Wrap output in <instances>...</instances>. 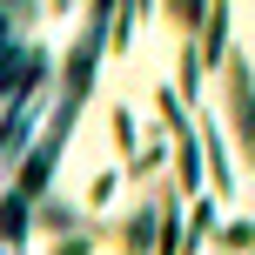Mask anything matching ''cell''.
Returning <instances> with one entry per match:
<instances>
[{
	"label": "cell",
	"instance_id": "12",
	"mask_svg": "<svg viewBox=\"0 0 255 255\" xmlns=\"http://www.w3.org/2000/svg\"><path fill=\"white\" fill-rule=\"evenodd\" d=\"M141 7H148V0H141Z\"/></svg>",
	"mask_w": 255,
	"mask_h": 255
},
{
	"label": "cell",
	"instance_id": "9",
	"mask_svg": "<svg viewBox=\"0 0 255 255\" xmlns=\"http://www.w3.org/2000/svg\"><path fill=\"white\" fill-rule=\"evenodd\" d=\"M222 242H229V249H255V229H249V222H229V235H222Z\"/></svg>",
	"mask_w": 255,
	"mask_h": 255
},
{
	"label": "cell",
	"instance_id": "8",
	"mask_svg": "<svg viewBox=\"0 0 255 255\" xmlns=\"http://www.w3.org/2000/svg\"><path fill=\"white\" fill-rule=\"evenodd\" d=\"M20 27H34V0H7V40H20Z\"/></svg>",
	"mask_w": 255,
	"mask_h": 255
},
{
	"label": "cell",
	"instance_id": "1",
	"mask_svg": "<svg viewBox=\"0 0 255 255\" xmlns=\"http://www.w3.org/2000/svg\"><path fill=\"white\" fill-rule=\"evenodd\" d=\"M222 74H229V121H235V148H242V161H255V74L242 54H229L222 61Z\"/></svg>",
	"mask_w": 255,
	"mask_h": 255
},
{
	"label": "cell",
	"instance_id": "6",
	"mask_svg": "<svg viewBox=\"0 0 255 255\" xmlns=\"http://www.w3.org/2000/svg\"><path fill=\"white\" fill-rule=\"evenodd\" d=\"M208 229H215V208L202 202V208L188 215V235H181V249H202V242H208Z\"/></svg>",
	"mask_w": 255,
	"mask_h": 255
},
{
	"label": "cell",
	"instance_id": "5",
	"mask_svg": "<svg viewBox=\"0 0 255 255\" xmlns=\"http://www.w3.org/2000/svg\"><path fill=\"white\" fill-rule=\"evenodd\" d=\"M27 222H34V215H27V195L13 188V195H7V242H13V249L27 242Z\"/></svg>",
	"mask_w": 255,
	"mask_h": 255
},
{
	"label": "cell",
	"instance_id": "11",
	"mask_svg": "<svg viewBox=\"0 0 255 255\" xmlns=\"http://www.w3.org/2000/svg\"><path fill=\"white\" fill-rule=\"evenodd\" d=\"M94 13H115V0H94Z\"/></svg>",
	"mask_w": 255,
	"mask_h": 255
},
{
	"label": "cell",
	"instance_id": "2",
	"mask_svg": "<svg viewBox=\"0 0 255 255\" xmlns=\"http://www.w3.org/2000/svg\"><path fill=\"white\" fill-rule=\"evenodd\" d=\"M229 20H235V0H208V20H202V67L229 61Z\"/></svg>",
	"mask_w": 255,
	"mask_h": 255
},
{
	"label": "cell",
	"instance_id": "7",
	"mask_svg": "<svg viewBox=\"0 0 255 255\" xmlns=\"http://www.w3.org/2000/svg\"><path fill=\"white\" fill-rule=\"evenodd\" d=\"M208 175H215V188H235V175H229V148H222L215 134H208Z\"/></svg>",
	"mask_w": 255,
	"mask_h": 255
},
{
	"label": "cell",
	"instance_id": "4",
	"mask_svg": "<svg viewBox=\"0 0 255 255\" xmlns=\"http://www.w3.org/2000/svg\"><path fill=\"white\" fill-rule=\"evenodd\" d=\"M161 7H168V20H175L181 34H195V27L208 20V0H161Z\"/></svg>",
	"mask_w": 255,
	"mask_h": 255
},
{
	"label": "cell",
	"instance_id": "3",
	"mask_svg": "<svg viewBox=\"0 0 255 255\" xmlns=\"http://www.w3.org/2000/svg\"><path fill=\"white\" fill-rule=\"evenodd\" d=\"M161 222H168V215H154V208H141V215H128L121 242H128V249H161V235H154Z\"/></svg>",
	"mask_w": 255,
	"mask_h": 255
},
{
	"label": "cell",
	"instance_id": "10",
	"mask_svg": "<svg viewBox=\"0 0 255 255\" xmlns=\"http://www.w3.org/2000/svg\"><path fill=\"white\" fill-rule=\"evenodd\" d=\"M115 141H121V148H134V115H128V108H115Z\"/></svg>",
	"mask_w": 255,
	"mask_h": 255
}]
</instances>
